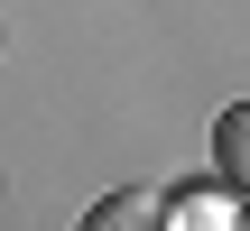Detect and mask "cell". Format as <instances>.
I'll use <instances>...</instances> for the list:
<instances>
[{
    "mask_svg": "<svg viewBox=\"0 0 250 231\" xmlns=\"http://www.w3.org/2000/svg\"><path fill=\"white\" fill-rule=\"evenodd\" d=\"M158 231H241L232 222V185H223V194H176V204H158Z\"/></svg>",
    "mask_w": 250,
    "mask_h": 231,
    "instance_id": "obj_1",
    "label": "cell"
},
{
    "mask_svg": "<svg viewBox=\"0 0 250 231\" xmlns=\"http://www.w3.org/2000/svg\"><path fill=\"white\" fill-rule=\"evenodd\" d=\"M74 231H158V194H139V185H121V194H102L93 213Z\"/></svg>",
    "mask_w": 250,
    "mask_h": 231,
    "instance_id": "obj_2",
    "label": "cell"
},
{
    "mask_svg": "<svg viewBox=\"0 0 250 231\" xmlns=\"http://www.w3.org/2000/svg\"><path fill=\"white\" fill-rule=\"evenodd\" d=\"M241 139H250V120H241V111H223V130H213V167H223V185H241V176H250Z\"/></svg>",
    "mask_w": 250,
    "mask_h": 231,
    "instance_id": "obj_3",
    "label": "cell"
}]
</instances>
